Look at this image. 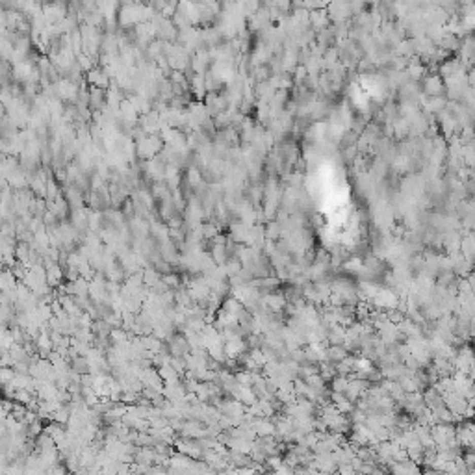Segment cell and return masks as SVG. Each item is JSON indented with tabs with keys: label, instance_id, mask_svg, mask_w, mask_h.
I'll return each instance as SVG.
<instances>
[{
	"label": "cell",
	"instance_id": "6da1fadb",
	"mask_svg": "<svg viewBox=\"0 0 475 475\" xmlns=\"http://www.w3.org/2000/svg\"><path fill=\"white\" fill-rule=\"evenodd\" d=\"M160 149H162V141L158 140L154 134L145 135V138H141L138 141V154L141 158H154L160 152Z\"/></svg>",
	"mask_w": 475,
	"mask_h": 475
},
{
	"label": "cell",
	"instance_id": "7a4b0ae2",
	"mask_svg": "<svg viewBox=\"0 0 475 475\" xmlns=\"http://www.w3.org/2000/svg\"><path fill=\"white\" fill-rule=\"evenodd\" d=\"M15 367L13 366H0V386L11 384V381L15 379Z\"/></svg>",
	"mask_w": 475,
	"mask_h": 475
}]
</instances>
